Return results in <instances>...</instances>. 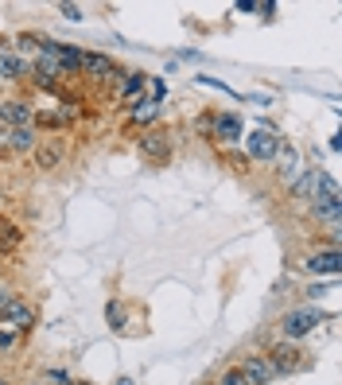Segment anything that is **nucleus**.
<instances>
[{"instance_id": "9d476101", "label": "nucleus", "mask_w": 342, "mask_h": 385, "mask_svg": "<svg viewBox=\"0 0 342 385\" xmlns=\"http://www.w3.org/2000/svg\"><path fill=\"white\" fill-rule=\"evenodd\" d=\"M62 152H67V144H62V140H47V144H35V164H40L43 171L59 168Z\"/></svg>"}, {"instance_id": "0eeeda50", "label": "nucleus", "mask_w": 342, "mask_h": 385, "mask_svg": "<svg viewBox=\"0 0 342 385\" xmlns=\"http://www.w3.org/2000/svg\"><path fill=\"white\" fill-rule=\"evenodd\" d=\"M0 144L8 152H31L40 140H35V128H4V132H0Z\"/></svg>"}, {"instance_id": "1a4fd4ad", "label": "nucleus", "mask_w": 342, "mask_h": 385, "mask_svg": "<svg viewBox=\"0 0 342 385\" xmlns=\"http://www.w3.org/2000/svg\"><path fill=\"white\" fill-rule=\"evenodd\" d=\"M82 70L94 74V78H121V70L113 67L109 55H82Z\"/></svg>"}, {"instance_id": "2eb2a0df", "label": "nucleus", "mask_w": 342, "mask_h": 385, "mask_svg": "<svg viewBox=\"0 0 342 385\" xmlns=\"http://www.w3.org/2000/svg\"><path fill=\"white\" fill-rule=\"evenodd\" d=\"M315 183H319V168L303 171L300 179H292V195H296V198H311V195H315Z\"/></svg>"}, {"instance_id": "dca6fc26", "label": "nucleus", "mask_w": 342, "mask_h": 385, "mask_svg": "<svg viewBox=\"0 0 342 385\" xmlns=\"http://www.w3.org/2000/svg\"><path fill=\"white\" fill-rule=\"evenodd\" d=\"M156 113H160V101L156 98H144V101H137V109H132V121H137V125H148Z\"/></svg>"}, {"instance_id": "aec40b11", "label": "nucleus", "mask_w": 342, "mask_h": 385, "mask_svg": "<svg viewBox=\"0 0 342 385\" xmlns=\"http://www.w3.org/2000/svg\"><path fill=\"white\" fill-rule=\"evenodd\" d=\"M140 89H144V74H121V94H125V98H137Z\"/></svg>"}, {"instance_id": "393cba45", "label": "nucleus", "mask_w": 342, "mask_h": 385, "mask_svg": "<svg viewBox=\"0 0 342 385\" xmlns=\"http://www.w3.org/2000/svg\"><path fill=\"white\" fill-rule=\"evenodd\" d=\"M0 385H8V382H0Z\"/></svg>"}, {"instance_id": "5701e85b", "label": "nucleus", "mask_w": 342, "mask_h": 385, "mask_svg": "<svg viewBox=\"0 0 342 385\" xmlns=\"http://www.w3.org/2000/svg\"><path fill=\"white\" fill-rule=\"evenodd\" d=\"M12 343H16V335H12V331H0V350H8Z\"/></svg>"}, {"instance_id": "b1692460", "label": "nucleus", "mask_w": 342, "mask_h": 385, "mask_svg": "<svg viewBox=\"0 0 342 385\" xmlns=\"http://www.w3.org/2000/svg\"><path fill=\"white\" fill-rule=\"evenodd\" d=\"M117 385H132V377H121V382Z\"/></svg>"}, {"instance_id": "f257e3e1", "label": "nucleus", "mask_w": 342, "mask_h": 385, "mask_svg": "<svg viewBox=\"0 0 342 385\" xmlns=\"http://www.w3.org/2000/svg\"><path fill=\"white\" fill-rule=\"evenodd\" d=\"M319 323H323V311H319V307H296V311H288V316H284L280 331H284V339H288V343H296V339L311 335Z\"/></svg>"}, {"instance_id": "39448f33", "label": "nucleus", "mask_w": 342, "mask_h": 385, "mask_svg": "<svg viewBox=\"0 0 342 385\" xmlns=\"http://www.w3.org/2000/svg\"><path fill=\"white\" fill-rule=\"evenodd\" d=\"M0 323H4V327H31V323H35V311H31L24 300L12 296L8 304L0 307Z\"/></svg>"}, {"instance_id": "4468645a", "label": "nucleus", "mask_w": 342, "mask_h": 385, "mask_svg": "<svg viewBox=\"0 0 342 385\" xmlns=\"http://www.w3.org/2000/svg\"><path fill=\"white\" fill-rule=\"evenodd\" d=\"M296 358H300V354H296V346H292V343H280L273 354H268V362L276 366V374H284V370H292Z\"/></svg>"}, {"instance_id": "6ab92c4d", "label": "nucleus", "mask_w": 342, "mask_h": 385, "mask_svg": "<svg viewBox=\"0 0 342 385\" xmlns=\"http://www.w3.org/2000/svg\"><path fill=\"white\" fill-rule=\"evenodd\" d=\"M20 246V230L16 226H0V253H12Z\"/></svg>"}, {"instance_id": "ddd939ff", "label": "nucleus", "mask_w": 342, "mask_h": 385, "mask_svg": "<svg viewBox=\"0 0 342 385\" xmlns=\"http://www.w3.org/2000/svg\"><path fill=\"white\" fill-rule=\"evenodd\" d=\"M276 160H280V176H284V179H296V176H300V156H296L292 144H280Z\"/></svg>"}, {"instance_id": "6e6552de", "label": "nucleus", "mask_w": 342, "mask_h": 385, "mask_svg": "<svg viewBox=\"0 0 342 385\" xmlns=\"http://www.w3.org/2000/svg\"><path fill=\"white\" fill-rule=\"evenodd\" d=\"M214 140L237 144V140H241V117H237V113H218L214 117Z\"/></svg>"}, {"instance_id": "412c9836", "label": "nucleus", "mask_w": 342, "mask_h": 385, "mask_svg": "<svg viewBox=\"0 0 342 385\" xmlns=\"http://www.w3.org/2000/svg\"><path fill=\"white\" fill-rule=\"evenodd\" d=\"M218 385H249V382H245V374H241V370H225V374H222V382H218Z\"/></svg>"}, {"instance_id": "4be33fe9", "label": "nucleus", "mask_w": 342, "mask_h": 385, "mask_svg": "<svg viewBox=\"0 0 342 385\" xmlns=\"http://www.w3.org/2000/svg\"><path fill=\"white\" fill-rule=\"evenodd\" d=\"M59 12L67 16V20H82V8H78V4H59Z\"/></svg>"}, {"instance_id": "7ed1b4c3", "label": "nucleus", "mask_w": 342, "mask_h": 385, "mask_svg": "<svg viewBox=\"0 0 342 385\" xmlns=\"http://www.w3.org/2000/svg\"><path fill=\"white\" fill-rule=\"evenodd\" d=\"M237 370H241V374H245V382H249V385H268V382H276V377H280V374H276V366L268 362V358H264V354L245 358V362L237 366Z\"/></svg>"}, {"instance_id": "f8f14e48", "label": "nucleus", "mask_w": 342, "mask_h": 385, "mask_svg": "<svg viewBox=\"0 0 342 385\" xmlns=\"http://www.w3.org/2000/svg\"><path fill=\"white\" fill-rule=\"evenodd\" d=\"M20 74H28V62L20 59V55H12V51H4L0 55V78L12 82V78H20Z\"/></svg>"}, {"instance_id": "f03ea898", "label": "nucleus", "mask_w": 342, "mask_h": 385, "mask_svg": "<svg viewBox=\"0 0 342 385\" xmlns=\"http://www.w3.org/2000/svg\"><path fill=\"white\" fill-rule=\"evenodd\" d=\"M0 125L4 128H31L35 125V109L28 101H0Z\"/></svg>"}, {"instance_id": "a211bd4d", "label": "nucleus", "mask_w": 342, "mask_h": 385, "mask_svg": "<svg viewBox=\"0 0 342 385\" xmlns=\"http://www.w3.org/2000/svg\"><path fill=\"white\" fill-rule=\"evenodd\" d=\"M140 152H144V156H164V152H167V144H164V137H156V132H148V137L140 140Z\"/></svg>"}, {"instance_id": "423d86ee", "label": "nucleus", "mask_w": 342, "mask_h": 385, "mask_svg": "<svg viewBox=\"0 0 342 385\" xmlns=\"http://www.w3.org/2000/svg\"><path fill=\"white\" fill-rule=\"evenodd\" d=\"M43 51H47L51 59L62 67V74H70V70H82V51L70 47V43H43Z\"/></svg>"}, {"instance_id": "9b49d317", "label": "nucleus", "mask_w": 342, "mask_h": 385, "mask_svg": "<svg viewBox=\"0 0 342 385\" xmlns=\"http://www.w3.org/2000/svg\"><path fill=\"white\" fill-rule=\"evenodd\" d=\"M303 265L311 268V273H327V277H334L342 268V257H339V249H327V253H315V257H307Z\"/></svg>"}, {"instance_id": "20e7f679", "label": "nucleus", "mask_w": 342, "mask_h": 385, "mask_svg": "<svg viewBox=\"0 0 342 385\" xmlns=\"http://www.w3.org/2000/svg\"><path fill=\"white\" fill-rule=\"evenodd\" d=\"M245 148H249V160H276L280 140L273 132H264V128H253V137L245 140Z\"/></svg>"}, {"instance_id": "f3484780", "label": "nucleus", "mask_w": 342, "mask_h": 385, "mask_svg": "<svg viewBox=\"0 0 342 385\" xmlns=\"http://www.w3.org/2000/svg\"><path fill=\"white\" fill-rule=\"evenodd\" d=\"M105 319H109V327H113V331H125V304H121V300H109Z\"/></svg>"}]
</instances>
